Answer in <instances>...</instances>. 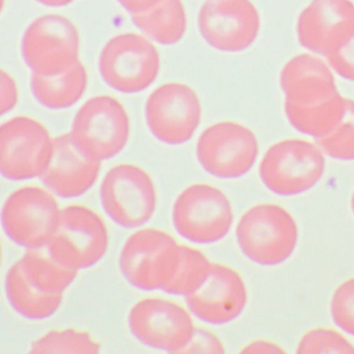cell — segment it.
Instances as JSON below:
<instances>
[{"label":"cell","mask_w":354,"mask_h":354,"mask_svg":"<svg viewBox=\"0 0 354 354\" xmlns=\"http://www.w3.org/2000/svg\"><path fill=\"white\" fill-rule=\"evenodd\" d=\"M101 161L80 152L69 133L55 138L53 159L43 174V183L59 198H80L98 180Z\"/></svg>","instance_id":"e0dca14e"},{"label":"cell","mask_w":354,"mask_h":354,"mask_svg":"<svg viewBox=\"0 0 354 354\" xmlns=\"http://www.w3.org/2000/svg\"><path fill=\"white\" fill-rule=\"evenodd\" d=\"M159 70L160 55L156 47L133 32L113 37L99 57V71L104 82L124 94H136L148 88Z\"/></svg>","instance_id":"ba28073f"},{"label":"cell","mask_w":354,"mask_h":354,"mask_svg":"<svg viewBox=\"0 0 354 354\" xmlns=\"http://www.w3.org/2000/svg\"><path fill=\"white\" fill-rule=\"evenodd\" d=\"M100 200L113 223L125 229H136L154 215L157 194L152 178L145 169L122 163L109 169L103 178Z\"/></svg>","instance_id":"9c48e42d"},{"label":"cell","mask_w":354,"mask_h":354,"mask_svg":"<svg viewBox=\"0 0 354 354\" xmlns=\"http://www.w3.org/2000/svg\"><path fill=\"white\" fill-rule=\"evenodd\" d=\"M323 57L337 75L354 82V19L343 22L333 30Z\"/></svg>","instance_id":"4316f807"},{"label":"cell","mask_w":354,"mask_h":354,"mask_svg":"<svg viewBox=\"0 0 354 354\" xmlns=\"http://www.w3.org/2000/svg\"><path fill=\"white\" fill-rule=\"evenodd\" d=\"M41 5L46 6V7L61 8L70 5L75 0H37Z\"/></svg>","instance_id":"e575fe53"},{"label":"cell","mask_w":354,"mask_h":354,"mask_svg":"<svg viewBox=\"0 0 354 354\" xmlns=\"http://www.w3.org/2000/svg\"><path fill=\"white\" fill-rule=\"evenodd\" d=\"M100 344L86 331L75 329L51 330L32 345V353H88L100 352Z\"/></svg>","instance_id":"484cf974"},{"label":"cell","mask_w":354,"mask_h":354,"mask_svg":"<svg viewBox=\"0 0 354 354\" xmlns=\"http://www.w3.org/2000/svg\"><path fill=\"white\" fill-rule=\"evenodd\" d=\"M236 238L246 258L262 266H275L287 261L295 250L297 225L283 207L259 204L242 215Z\"/></svg>","instance_id":"6da1fadb"},{"label":"cell","mask_w":354,"mask_h":354,"mask_svg":"<svg viewBox=\"0 0 354 354\" xmlns=\"http://www.w3.org/2000/svg\"><path fill=\"white\" fill-rule=\"evenodd\" d=\"M198 30L213 48L241 53L260 32L258 10L250 0H207L198 13Z\"/></svg>","instance_id":"9a60e30c"},{"label":"cell","mask_w":354,"mask_h":354,"mask_svg":"<svg viewBox=\"0 0 354 354\" xmlns=\"http://www.w3.org/2000/svg\"><path fill=\"white\" fill-rule=\"evenodd\" d=\"M128 325L140 343L171 353H180L196 330L192 316L183 306L158 297L136 302L128 315Z\"/></svg>","instance_id":"4fadbf2b"},{"label":"cell","mask_w":354,"mask_h":354,"mask_svg":"<svg viewBox=\"0 0 354 354\" xmlns=\"http://www.w3.org/2000/svg\"><path fill=\"white\" fill-rule=\"evenodd\" d=\"M28 250L22 257V268L28 281L45 293H64L77 277L78 270L64 266L47 248Z\"/></svg>","instance_id":"cb8c5ba5"},{"label":"cell","mask_w":354,"mask_h":354,"mask_svg":"<svg viewBox=\"0 0 354 354\" xmlns=\"http://www.w3.org/2000/svg\"><path fill=\"white\" fill-rule=\"evenodd\" d=\"M171 218L181 237L192 243L210 244L229 234L234 214L231 202L219 188L198 183L178 196Z\"/></svg>","instance_id":"5b68a950"},{"label":"cell","mask_w":354,"mask_h":354,"mask_svg":"<svg viewBox=\"0 0 354 354\" xmlns=\"http://www.w3.org/2000/svg\"><path fill=\"white\" fill-rule=\"evenodd\" d=\"M18 101V88L13 78L1 71V113L11 111Z\"/></svg>","instance_id":"1f68e13d"},{"label":"cell","mask_w":354,"mask_h":354,"mask_svg":"<svg viewBox=\"0 0 354 354\" xmlns=\"http://www.w3.org/2000/svg\"><path fill=\"white\" fill-rule=\"evenodd\" d=\"M327 156L337 160H354V100L347 99L345 115L335 130L316 140Z\"/></svg>","instance_id":"83f0119b"},{"label":"cell","mask_w":354,"mask_h":354,"mask_svg":"<svg viewBox=\"0 0 354 354\" xmlns=\"http://www.w3.org/2000/svg\"><path fill=\"white\" fill-rule=\"evenodd\" d=\"M80 34L62 15H45L35 20L22 38L24 62L32 73L59 75L80 62Z\"/></svg>","instance_id":"8fae6325"},{"label":"cell","mask_w":354,"mask_h":354,"mask_svg":"<svg viewBox=\"0 0 354 354\" xmlns=\"http://www.w3.org/2000/svg\"><path fill=\"white\" fill-rule=\"evenodd\" d=\"M6 293L12 308L30 320H43L55 314L63 302V293H45L37 289L24 274L18 261L8 270Z\"/></svg>","instance_id":"ffe728a7"},{"label":"cell","mask_w":354,"mask_h":354,"mask_svg":"<svg viewBox=\"0 0 354 354\" xmlns=\"http://www.w3.org/2000/svg\"><path fill=\"white\" fill-rule=\"evenodd\" d=\"M62 210L55 196L39 186L12 192L1 210L6 235L28 250L46 248L59 223Z\"/></svg>","instance_id":"52a82bcc"},{"label":"cell","mask_w":354,"mask_h":354,"mask_svg":"<svg viewBox=\"0 0 354 354\" xmlns=\"http://www.w3.org/2000/svg\"><path fill=\"white\" fill-rule=\"evenodd\" d=\"M354 19L351 0H312L297 20L296 32L304 48L323 55L333 30L348 20Z\"/></svg>","instance_id":"d6986e66"},{"label":"cell","mask_w":354,"mask_h":354,"mask_svg":"<svg viewBox=\"0 0 354 354\" xmlns=\"http://www.w3.org/2000/svg\"><path fill=\"white\" fill-rule=\"evenodd\" d=\"M192 315L213 325L225 324L241 315L248 302V290L241 275L227 265L212 263L202 287L185 297Z\"/></svg>","instance_id":"2e32d148"},{"label":"cell","mask_w":354,"mask_h":354,"mask_svg":"<svg viewBox=\"0 0 354 354\" xmlns=\"http://www.w3.org/2000/svg\"><path fill=\"white\" fill-rule=\"evenodd\" d=\"M296 352L302 354H349L354 353V345L339 331L319 327L304 333Z\"/></svg>","instance_id":"f1b7e54d"},{"label":"cell","mask_w":354,"mask_h":354,"mask_svg":"<svg viewBox=\"0 0 354 354\" xmlns=\"http://www.w3.org/2000/svg\"><path fill=\"white\" fill-rule=\"evenodd\" d=\"M351 207H352V211H353V213H354V192H353V194H352Z\"/></svg>","instance_id":"d590c367"},{"label":"cell","mask_w":354,"mask_h":354,"mask_svg":"<svg viewBox=\"0 0 354 354\" xmlns=\"http://www.w3.org/2000/svg\"><path fill=\"white\" fill-rule=\"evenodd\" d=\"M147 124L153 136L167 145L187 142L202 118L196 93L187 84L169 82L154 91L146 103Z\"/></svg>","instance_id":"5bb4252c"},{"label":"cell","mask_w":354,"mask_h":354,"mask_svg":"<svg viewBox=\"0 0 354 354\" xmlns=\"http://www.w3.org/2000/svg\"><path fill=\"white\" fill-rule=\"evenodd\" d=\"M325 157L318 145L290 138L271 146L259 167L261 181L273 194L293 196L312 189L322 179Z\"/></svg>","instance_id":"3957f363"},{"label":"cell","mask_w":354,"mask_h":354,"mask_svg":"<svg viewBox=\"0 0 354 354\" xmlns=\"http://www.w3.org/2000/svg\"><path fill=\"white\" fill-rule=\"evenodd\" d=\"M241 352H246V353H283L285 350L273 342L266 341V339H256V341H252V343L244 346Z\"/></svg>","instance_id":"d6a6232c"},{"label":"cell","mask_w":354,"mask_h":354,"mask_svg":"<svg viewBox=\"0 0 354 354\" xmlns=\"http://www.w3.org/2000/svg\"><path fill=\"white\" fill-rule=\"evenodd\" d=\"M181 244L167 232L138 230L124 244L120 269L130 285L142 291L163 290L177 272Z\"/></svg>","instance_id":"7a4b0ae2"},{"label":"cell","mask_w":354,"mask_h":354,"mask_svg":"<svg viewBox=\"0 0 354 354\" xmlns=\"http://www.w3.org/2000/svg\"><path fill=\"white\" fill-rule=\"evenodd\" d=\"M118 1L126 11L129 12L132 15H136V14L149 11L158 5L161 0H118Z\"/></svg>","instance_id":"836d02e7"},{"label":"cell","mask_w":354,"mask_h":354,"mask_svg":"<svg viewBox=\"0 0 354 354\" xmlns=\"http://www.w3.org/2000/svg\"><path fill=\"white\" fill-rule=\"evenodd\" d=\"M221 339L205 328H196L194 337L180 353H225Z\"/></svg>","instance_id":"4dcf8cb0"},{"label":"cell","mask_w":354,"mask_h":354,"mask_svg":"<svg viewBox=\"0 0 354 354\" xmlns=\"http://www.w3.org/2000/svg\"><path fill=\"white\" fill-rule=\"evenodd\" d=\"M259 144L250 128L235 122H219L206 128L196 142L201 167L218 179H237L256 163Z\"/></svg>","instance_id":"7c38bea8"},{"label":"cell","mask_w":354,"mask_h":354,"mask_svg":"<svg viewBox=\"0 0 354 354\" xmlns=\"http://www.w3.org/2000/svg\"><path fill=\"white\" fill-rule=\"evenodd\" d=\"M109 244L102 217L88 207L70 205L62 209L57 231L46 248L57 262L80 271L96 265Z\"/></svg>","instance_id":"8992f818"},{"label":"cell","mask_w":354,"mask_h":354,"mask_svg":"<svg viewBox=\"0 0 354 354\" xmlns=\"http://www.w3.org/2000/svg\"><path fill=\"white\" fill-rule=\"evenodd\" d=\"M346 106L347 98H344L339 93L331 98L313 104L285 105V113L294 129L319 140L339 125L345 115Z\"/></svg>","instance_id":"7402d4cb"},{"label":"cell","mask_w":354,"mask_h":354,"mask_svg":"<svg viewBox=\"0 0 354 354\" xmlns=\"http://www.w3.org/2000/svg\"><path fill=\"white\" fill-rule=\"evenodd\" d=\"M285 105L313 104L339 94L330 68L316 55H296L281 72Z\"/></svg>","instance_id":"ac0fdd59"},{"label":"cell","mask_w":354,"mask_h":354,"mask_svg":"<svg viewBox=\"0 0 354 354\" xmlns=\"http://www.w3.org/2000/svg\"><path fill=\"white\" fill-rule=\"evenodd\" d=\"M53 151L55 138L32 118H13L0 128V171L11 181L42 177Z\"/></svg>","instance_id":"30bf717a"},{"label":"cell","mask_w":354,"mask_h":354,"mask_svg":"<svg viewBox=\"0 0 354 354\" xmlns=\"http://www.w3.org/2000/svg\"><path fill=\"white\" fill-rule=\"evenodd\" d=\"M136 28L161 45H174L183 38L187 26L181 0H161L144 13L132 15Z\"/></svg>","instance_id":"603a6c76"},{"label":"cell","mask_w":354,"mask_h":354,"mask_svg":"<svg viewBox=\"0 0 354 354\" xmlns=\"http://www.w3.org/2000/svg\"><path fill=\"white\" fill-rule=\"evenodd\" d=\"M211 266L212 262L201 250L181 244V260L177 272L162 291L185 297L190 295L204 285Z\"/></svg>","instance_id":"d4e9b609"},{"label":"cell","mask_w":354,"mask_h":354,"mask_svg":"<svg viewBox=\"0 0 354 354\" xmlns=\"http://www.w3.org/2000/svg\"><path fill=\"white\" fill-rule=\"evenodd\" d=\"M330 312L335 325L354 335V277L337 288L331 298Z\"/></svg>","instance_id":"f546056e"},{"label":"cell","mask_w":354,"mask_h":354,"mask_svg":"<svg viewBox=\"0 0 354 354\" xmlns=\"http://www.w3.org/2000/svg\"><path fill=\"white\" fill-rule=\"evenodd\" d=\"M69 134L80 152L102 162L125 149L129 140V117L117 99L94 97L80 107Z\"/></svg>","instance_id":"277c9868"},{"label":"cell","mask_w":354,"mask_h":354,"mask_svg":"<svg viewBox=\"0 0 354 354\" xmlns=\"http://www.w3.org/2000/svg\"><path fill=\"white\" fill-rule=\"evenodd\" d=\"M88 86V73L82 62L59 75L32 73L30 88L35 98L49 109H65L82 99Z\"/></svg>","instance_id":"44dd1931"}]
</instances>
